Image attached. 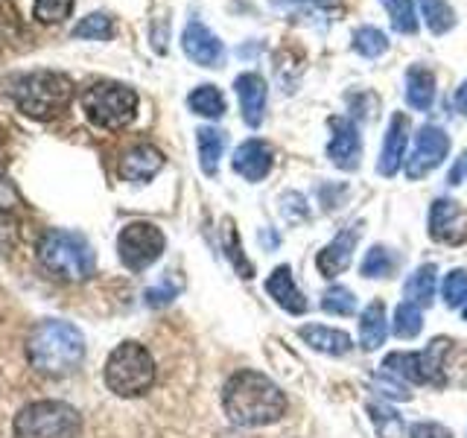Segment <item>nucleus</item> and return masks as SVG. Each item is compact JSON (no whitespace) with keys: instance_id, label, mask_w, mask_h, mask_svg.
<instances>
[{"instance_id":"1","label":"nucleus","mask_w":467,"mask_h":438,"mask_svg":"<svg viewBox=\"0 0 467 438\" xmlns=\"http://www.w3.org/2000/svg\"><path fill=\"white\" fill-rule=\"evenodd\" d=\"M223 409L240 427H269L284 418L286 398L263 371L240 369L228 377L223 389Z\"/></svg>"},{"instance_id":"2","label":"nucleus","mask_w":467,"mask_h":438,"mask_svg":"<svg viewBox=\"0 0 467 438\" xmlns=\"http://www.w3.org/2000/svg\"><path fill=\"white\" fill-rule=\"evenodd\" d=\"M26 360L44 377H67L85 360V339L70 321L44 318L26 336Z\"/></svg>"},{"instance_id":"3","label":"nucleus","mask_w":467,"mask_h":438,"mask_svg":"<svg viewBox=\"0 0 467 438\" xmlns=\"http://www.w3.org/2000/svg\"><path fill=\"white\" fill-rule=\"evenodd\" d=\"M36 252H38L41 266L53 277H58V281H67V284H82L97 269L91 243L77 231H65V228L44 231Z\"/></svg>"},{"instance_id":"4","label":"nucleus","mask_w":467,"mask_h":438,"mask_svg":"<svg viewBox=\"0 0 467 438\" xmlns=\"http://www.w3.org/2000/svg\"><path fill=\"white\" fill-rule=\"evenodd\" d=\"M6 94L18 102V109L29 117H53L62 114L73 99V82L65 73L56 70H36L15 77L6 82Z\"/></svg>"},{"instance_id":"5","label":"nucleus","mask_w":467,"mask_h":438,"mask_svg":"<svg viewBox=\"0 0 467 438\" xmlns=\"http://www.w3.org/2000/svg\"><path fill=\"white\" fill-rule=\"evenodd\" d=\"M155 383V360L140 342L117 345L106 362V386L120 398H140Z\"/></svg>"},{"instance_id":"6","label":"nucleus","mask_w":467,"mask_h":438,"mask_svg":"<svg viewBox=\"0 0 467 438\" xmlns=\"http://www.w3.org/2000/svg\"><path fill=\"white\" fill-rule=\"evenodd\" d=\"M15 438H79L82 418L70 403L36 401L15 415Z\"/></svg>"},{"instance_id":"7","label":"nucleus","mask_w":467,"mask_h":438,"mask_svg":"<svg viewBox=\"0 0 467 438\" xmlns=\"http://www.w3.org/2000/svg\"><path fill=\"white\" fill-rule=\"evenodd\" d=\"M82 109L99 129H123L138 114V94L123 82H94L82 91Z\"/></svg>"},{"instance_id":"8","label":"nucleus","mask_w":467,"mask_h":438,"mask_svg":"<svg viewBox=\"0 0 467 438\" xmlns=\"http://www.w3.org/2000/svg\"><path fill=\"white\" fill-rule=\"evenodd\" d=\"M452 350L450 339H435L427 350H406V354H389L383 371L398 380H409L415 386H444L447 383V357Z\"/></svg>"},{"instance_id":"9","label":"nucleus","mask_w":467,"mask_h":438,"mask_svg":"<svg viewBox=\"0 0 467 438\" xmlns=\"http://www.w3.org/2000/svg\"><path fill=\"white\" fill-rule=\"evenodd\" d=\"M164 234L152 223H129L120 237H117V252H120L123 266L131 272H143L150 269L152 263L164 255Z\"/></svg>"},{"instance_id":"10","label":"nucleus","mask_w":467,"mask_h":438,"mask_svg":"<svg viewBox=\"0 0 467 438\" xmlns=\"http://www.w3.org/2000/svg\"><path fill=\"white\" fill-rule=\"evenodd\" d=\"M450 152V138L444 129L438 126H423L415 138V150L412 155L406 158V175L412 182L423 179V175H430L435 167L444 164V158Z\"/></svg>"},{"instance_id":"11","label":"nucleus","mask_w":467,"mask_h":438,"mask_svg":"<svg viewBox=\"0 0 467 438\" xmlns=\"http://www.w3.org/2000/svg\"><path fill=\"white\" fill-rule=\"evenodd\" d=\"M430 237L444 245H462L467 240V211L452 199H435L430 208Z\"/></svg>"},{"instance_id":"12","label":"nucleus","mask_w":467,"mask_h":438,"mask_svg":"<svg viewBox=\"0 0 467 438\" xmlns=\"http://www.w3.org/2000/svg\"><path fill=\"white\" fill-rule=\"evenodd\" d=\"M182 47L190 62H196L202 68H223V62H225V44L219 41L199 18L187 21L184 33H182Z\"/></svg>"},{"instance_id":"13","label":"nucleus","mask_w":467,"mask_h":438,"mask_svg":"<svg viewBox=\"0 0 467 438\" xmlns=\"http://www.w3.org/2000/svg\"><path fill=\"white\" fill-rule=\"evenodd\" d=\"M330 129H333V138L327 143V158L339 170H348V172L357 170L359 167V155H362L359 129L350 120H345V117H333Z\"/></svg>"},{"instance_id":"14","label":"nucleus","mask_w":467,"mask_h":438,"mask_svg":"<svg viewBox=\"0 0 467 438\" xmlns=\"http://www.w3.org/2000/svg\"><path fill=\"white\" fill-rule=\"evenodd\" d=\"M357 243H359V225H348L342 228L336 237L318 252V272L325 277H336L342 275L350 263H354V252H357Z\"/></svg>"},{"instance_id":"15","label":"nucleus","mask_w":467,"mask_h":438,"mask_svg":"<svg viewBox=\"0 0 467 438\" xmlns=\"http://www.w3.org/2000/svg\"><path fill=\"white\" fill-rule=\"evenodd\" d=\"M272 164H275L272 146L257 138L240 143L237 152H234V161H231L234 172H240L245 182H263L272 172Z\"/></svg>"},{"instance_id":"16","label":"nucleus","mask_w":467,"mask_h":438,"mask_svg":"<svg viewBox=\"0 0 467 438\" xmlns=\"http://www.w3.org/2000/svg\"><path fill=\"white\" fill-rule=\"evenodd\" d=\"M234 91H237L240 99V111H243V120L257 129L263 123V114H266V97H269V88L266 79L260 73H240L234 79Z\"/></svg>"},{"instance_id":"17","label":"nucleus","mask_w":467,"mask_h":438,"mask_svg":"<svg viewBox=\"0 0 467 438\" xmlns=\"http://www.w3.org/2000/svg\"><path fill=\"white\" fill-rule=\"evenodd\" d=\"M406 143H409V117L398 111L391 117V123H389L386 141H383V152H379V161H377V172H383L386 179H391V175L403 167Z\"/></svg>"},{"instance_id":"18","label":"nucleus","mask_w":467,"mask_h":438,"mask_svg":"<svg viewBox=\"0 0 467 438\" xmlns=\"http://www.w3.org/2000/svg\"><path fill=\"white\" fill-rule=\"evenodd\" d=\"M161 167H164V152L155 150L152 143H138L123 155L120 175L131 184H143V182L155 179Z\"/></svg>"},{"instance_id":"19","label":"nucleus","mask_w":467,"mask_h":438,"mask_svg":"<svg viewBox=\"0 0 467 438\" xmlns=\"http://www.w3.org/2000/svg\"><path fill=\"white\" fill-rule=\"evenodd\" d=\"M266 292L275 298L277 307H284L286 313H292V316L306 313V298H304V292L298 289V284H296V277H292V269L289 266H277L266 277Z\"/></svg>"},{"instance_id":"20","label":"nucleus","mask_w":467,"mask_h":438,"mask_svg":"<svg viewBox=\"0 0 467 438\" xmlns=\"http://www.w3.org/2000/svg\"><path fill=\"white\" fill-rule=\"evenodd\" d=\"M298 336L310 345L318 354H327V357H345L354 342L345 330H336V328H325V325H304L298 328Z\"/></svg>"},{"instance_id":"21","label":"nucleus","mask_w":467,"mask_h":438,"mask_svg":"<svg viewBox=\"0 0 467 438\" xmlns=\"http://www.w3.org/2000/svg\"><path fill=\"white\" fill-rule=\"evenodd\" d=\"M406 102L415 111H430L435 102V77L430 68L412 65L406 70Z\"/></svg>"},{"instance_id":"22","label":"nucleus","mask_w":467,"mask_h":438,"mask_svg":"<svg viewBox=\"0 0 467 438\" xmlns=\"http://www.w3.org/2000/svg\"><path fill=\"white\" fill-rule=\"evenodd\" d=\"M389 336V321H386V307L383 301H371L359 316V345L362 350H377Z\"/></svg>"},{"instance_id":"23","label":"nucleus","mask_w":467,"mask_h":438,"mask_svg":"<svg viewBox=\"0 0 467 438\" xmlns=\"http://www.w3.org/2000/svg\"><path fill=\"white\" fill-rule=\"evenodd\" d=\"M196 143H199V164L204 175H216L219 170V158L225 152V131H219L213 126H202L196 131Z\"/></svg>"},{"instance_id":"24","label":"nucleus","mask_w":467,"mask_h":438,"mask_svg":"<svg viewBox=\"0 0 467 438\" xmlns=\"http://www.w3.org/2000/svg\"><path fill=\"white\" fill-rule=\"evenodd\" d=\"M435 263H427V266H418L406 281V298L418 304V307H430L435 298Z\"/></svg>"},{"instance_id":"25","label":"nucleus","mask_w":467,"mask_h":438,"mask_svg":"<svg viewBox=\"0 0 467 438\" xmlns=\"http://www.w3.org/2000/svg\"><path fill=\"white\" fill-rule=\"evenodd\" d=\"M187 106L199 117H211V120H219L225 114V97L216 85H199L193 94L187 97Z\"/></svg>"},{"instance_id":"26","label":"nucleus","mask_w":467,"mask_h":438,"mask_svg":"<svg viewBox=\"0 0 467 438\" xmlns=\"http://www.w3.org/2000/svg\"><path fill=\"white\" fill-rule=\"evenodd\" d=\"M420 12H423V21L432 29L435 36H444L447 29H452L456 24V12L447 4V0H418Z\"/></svg>"},{"instance_id":"27","label":"nucleus","mask_w":467,"mask_h":438,"mask_svg":"<svg viewBox=\"0 0 467 438\" xmlns=\"http://www.w3.org/2000/svg\"><path fill=\"white\" fill-rule=\"evenodd\" d=\"M386 6L391 26L403 36H415L418 33V12H415V0H379Z\"/></svg>"},{"instance_id":"28","label":"nucleus","mask_w":467,"mask_h":438,"mask_svg":"<svg viewBox=\"0 0 467 438\" xmlns=\"http://www.w3.org/2000/svg\"><path fill=\"white\" fill-rule=\"evenodd\" d=\"M394 272H398V255L389 245H374L362 260L365 277H391Z\"/></svg>"},{"instance_id":"29","label":"nucleus","mask_w":467,"mask_h":438,"mask_svg":"<svg viewBox=\"0 0 467 438\" xmlns=\"http://www.w3.org/2000/svg\"><path fill=\"white\" fill-rule=\"evenodd\" d=\"M420 328H423L420 307L412 301H403L398 310H394V336H398V339H415Z\"/></svg>"},{"instance_id":"30","label":"nucleus","mask_w":467,"mask_h":438,"mask_svg":"<svg viewBox=\"0 0 467 438\" xmlns=\"http://www.w3.org/2000/svg\"><path fill=\"white\" fill-rule=\"evenodd\" d=\"M73 38H94V41H109L114 36V21L106 12H94L82 18L77 26H73Z\"/></svg>"},{"instance_id":"31","label":"nucleus","mask_w":467,"mask_h":438,"mask_svg":"<svg viewBox=\"0 0 467 438\" xmlns=\"http://www.w3.org/2000/svg\"><path fill=\"white\" fill-rule=\"evenodd\" d=\"M354 50L365 58H377L389 50V38L383 29H377V26H359L354 33Z\"/></svg>"},{"instance_id":"32","label":"nucleus","mask_w":467,"mask_h":438,"mask_svg":"<svg viewBox=\"0 0 467 438\" xmlns=\"http://www.w3.org/2000/svg\"><path fill=\"white\" fill-rule=\"evenodd\" d=\"M368 415L374 421L379 438H403V421L394 409H389L383 403H368Z\"/></svg>"},{"instance_id":"33","label":"nucleus","mask_w":467,"mask_h":438,"mask_svg":"<svg viewBox=\"0 0 467 438\" xmlns=\"http://www.w3.org/2000/svg\"><path fill=\"white\" fill-rule=\"evenodd\" d=\"M321 310H325L327 316H354V310H357L354 292H350L348 287L325 289V296H321Z\"/></svg>"},{"instance_id":"34","label":"nucleus","mask_w":467,"mask_h":438,"mask_svg":"<svg viewBox=\"0 0 467 438\" xmlns=\"http://www.w3.org/2000/svg\"><path fill=\"white\" fill-rule=\"evenodd\" d=\"M70 12H73V0H36L33 6V15L41 24H58L70 18Z\"/></svg>"},{"instance_id":"35","label":"nucleus","mask_w":467,"mask_h":438,"mask_svg":"<svg viewBox=\"0 0 467 438\" xmlns=\"http://www.w3.org/2000/svg\"><path fill=\"white\" fill-rule=\"evenodd\" d=\"M464 301H467V272L452 269L444 277V304L450 310H456V307H464Z\"/></svg>"},{"instance_id":"36","label":"nucleus","mask_w":467,"mask_h":438,"mask_svg":"<svg viewBox=\"0 0 467 438\" xmlns=\"http://www.w3.org/2000/svg\"><path fill=\"white\" fill-rule=\"evenodd\" d=\"M18 231L21 225H18V219H15V214L0 204V252H6V248L18 243Z\"/></svg>"},{"instance_id":"37","label":"nucleus","mask_w":467,"mask_h":438,"mask_svg":"<svg viewBox=\"0 0 467 438\" xmlns=\"http://www.w3.org/2000/svg\"><path fill=\"white\" fill-rule=\"evenodd\" d=\"M377 386H379V391L386 394V398H394V401H412V391H409L406 386H403V380H398L394 374H389V371H383L377 377Z\"/></svg>"},{"instance_id":"38","label":"nucleus","mask_w":467,"mask_h":438,"mask_svg":"<svg viewBox=\"0 0 467 438\" xmlns=\"http://www.w3.org/2000/svg\"><path fill=\"white\" fill-rule=\"evenodd\" d=\"M225 245H228V255L234 260V266L237 269L243 266V277H252V263L243 257V245L237 243V234H234L231 223H225Z\"/></svg>"},{"instance_id":"39","label":"nucleus","mask_w":467,"mask_h":438,"mask_svg":"<svg viewBox=\"0 0 467 438\" xmlns=\"http://www.w3.org/2000/svg\"><path fill=\"white\" fill-rule=\"evenodd\" d=\"M409 438H452V433L447 427H441V423H435V421H420L412 427Z\"/></svg>"},{"instance_id":"40","label":"nucleus","mask_w":467,"mask_h":438,"mask_svg":"<svg viewBox=\"0 0 467 438\" xmlns=\"http://www.w3.org/2000/svg\"><path fill=\"white\" fill-rule=\"evenodd\" d=\"M467 172V152L456 161V167H452V172L447 175V182L450 184H462V175Z\"/></svg>"},{"instance_id":"41","label":"nucleus","mask_w":467,"mask_h":438,"mask_svg":"<svg viewBox=\"0 0 467 438\" xmlns=\"http://www.w3.org/2000/svg\"><path fill=\"white\" fill-rule=\"evenodd\" d=\"M298 4H306V6H316V9H336L342 4V0H298Z\"/></svg>"},{"instance_id":"42","label":"nucleus","mask_w":467,"mask_h":438,"mask_svg":"<svg viewBox=\"0 0 467 438\" xmlns=\"http://www.w3.org/2000/svg\"><path fill=\"white\" fill-rule=\"evenodd\" d=\"M456 106H459V111L467 117V79L462 82V88L456 91Z\"/></svg>"},{"instance_id":"43","label":"nucleus","mask_w":467,"mask_h":438,"mask_svg":"<svg viewBox=\"0 0 467 438\" xmlns=\"http://www.w3.org/2000/svg\"><path fill=\"white\" fill-rule=\"evenodd\" d=\"M462 316H464V321H467V301H464V307H462Z\"/></svg>"}]
</instances>
